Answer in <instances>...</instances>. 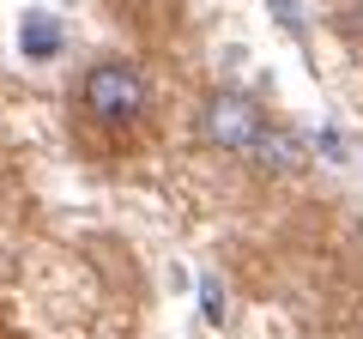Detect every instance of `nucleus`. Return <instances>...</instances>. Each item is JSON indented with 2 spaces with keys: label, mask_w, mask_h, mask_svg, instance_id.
Listing matches in <instances>:
<instances>
[{
  "label": "nucleus",
  "mask_w": 363,
  "mask_h": 339,
  "mask_svg": "<svg viewBox=\"0 0 363 339\" xmlns=\"http://www.w3.org/2000/svg\"><path fill=\"white\" fill-rule=\"evenodd\" d=\"M200 297H206V315L224 321V297H218V279H200Z\"/></svg>",
  "instance_id": "39448f33"
},
{
  "label": "nucleus",
  "mask_w": 363,
  "mask_h": 339,
  "mask_svg": "<svg viewBox=\"0 0 363 339\" xmlns=\"http://www.w3.org/2000/svg\"><path fill=\"white\" fill-rule=\"evenodd\" d=\"M267 109L255 104L248 91H236V85H218V91H206V104H200L194 116V133L200 145H212V152H230V157H255L260 133H267Z\"/></svg>",
  "instance_id": "f03ea898"
},
{
  "label": "nucleus",
  "mask_w": 363,
  "mask_h": 339,
  "mask_svg": "<svg viewBox=\"0 0 363 339\" xmlns=\"http://www.w3.org/2000/svg\"><path fill=\"white\" fill-rule=\"evenodd\" d=\"M79 109H85L97 128H133V121L145 116V104H152V85H145V73L128 61V55H104V61H91L85 73H79Z\"/></svg>",
  "instance_id": "f257e3e1"
},
{
  "label": "nucleus",
  "mask_w": 363,
  "mask_h": 339,
  "mask_svg": "<svg viewBox=\"0 0 363 339\" xmlns=\"http://www.w3.org/2000/svg\"><path fill=\"white\" fill-rule=\"evenodd\" d=\"M18 49H25V61H55V55H61V25H55L49 13H25Z\"/></svg>",
  "instance_id": "20e7f679"
},
{
  "label": "nucleus",
  "mask_w": 363,
  "mask_h": 339,
  "mask_svg": "<svg viewBox=\"0 0 363 339\" xmlns=\"http://www.w3.org/2000/svg\"><path fill=\"white\" fill-rule=\"evenodd\" d=\"M255 164L267 170V176H291V170L309 164V145H303V133H297V128L272 121V128L260 133V145H255Z\"/></svg>",
  "instance_id": "7ed1b4c3"
}]
</instances>
